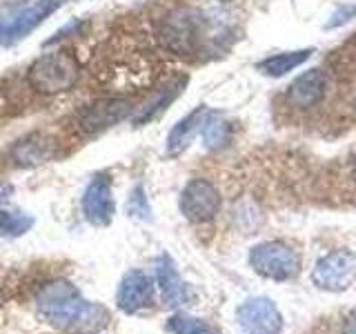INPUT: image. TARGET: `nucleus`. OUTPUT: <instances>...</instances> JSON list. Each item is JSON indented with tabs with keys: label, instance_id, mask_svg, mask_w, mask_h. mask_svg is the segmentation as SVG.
Instances as JSON below:
<instances>
[{
	"label": "nucleus",
	"instance_id": "f257e3e1",
	"mask_svg": "<svg viewBox=\"0 0 356 334\" xmlns=\"http://www.w3.org/2000/svg\"><path fill=\"white\" fill-rule=\"evenodd\" d=\"M38 312L58 330H100L107 323V310L87 301L81 289L65 278L47 283L38 294Z\"/></svg>",
	"mask_w": 356,
	"mask_h": 334
},
{
	"label": "nucleus",
	"instance_id": "f03ea898",
	"mask_svg": "<svg viewBox=\"0 0 356 334\" xmlns=\"http://www.w3.org/2000/svg\"><path fill=\"white\" fill-rule=\"evenodd\" d=\"M209 22L198 9H176L159 25L161 45L176 56H196L205 49Z\"/></svg>",
	"mask_w": 356,
	"mask_h": 334
},
{
	"label": "nucleus",
	"instance_id": "7ed1b4c3",
	"mask_svg": "<svg viewBox=\"0 0 356 334\" xmlns=\"http://www.w3.org/2000/svg\"><path fill=\"white\" fill-rule=\"evenodd\" d=\"M81 67L70 51L44 54L31 63L27 70V83L38 94H63L78 83Z\"/></svg>",
	"mask_w": 356,
	"mask_h": 334
},
{
	"label": "nucleus",
	"instance_id": "20e7f679",
	"mask_svg": "<svg viewBox=\"0 0 356 334\" xmlns=\"http://www.w3.org/2000/svg\"><path fill=\"white\" fill-rule=\"evenodd\" d=\"M250 265L254 267L256 274H261L272 281H287L298 274V254L287 248L285 243L270 241L256 245L250 254Z\"/></svg>",
	"mask_w": 356,
	"mask_h": 334
},
{
	"label": "nucleus",
	"instance_id": "39448f33",
	"mask_svg": "<svg viewBox=\"0 0 356 334\" xmlns=\"http://www.w3.org/2000/svg\"><path fill=\"white\" fill-rule=\"evenodd\" d=\"M356 278V254L350 250H337L325 254L312 272V283L327 292H341Z\"/></svg>",
	"mask_w": 356,
	"mask_h": 334
},
{
	"label": "nucleus",
	"instance_id": "423d86ee",
	"mask_svg": "<svg viewBox=\"0 0 356 334\" xmlns=\"http://www.w3.org/2000/svg\"><path fill=\"white\" fill-rule=\"evenodd\" d=\"M131 111V100L125 98H103L94 103L83 105L76 111V125L85 134H98L107 127H114L116 122L127 118Z\"/></svg>",
	"mask_w": 356,
	"mask_h": 334
},
{
	"label": "nucleus",
	"instance_id": "0eeeda50",
	"mask_svg": "<svg viewBox=\"0 0 356 334\" xmlns=\"http://www.w3.org/2000/svg\"><path fill=\"white\" fill-rule=\"evenodd\" d=\"M220 209V194L218 189L205 178H192L181 194V212L187 221L205 223L211 221Z\"/></svg>",
	"mask_w": 356,
	"mask_h": 334
},
{
	"label": "nucleus",
	"instance_id": "6e6552de",
	"mask_svg": "<svg viewBox=\"0 0 356 334\" xmlns=\"http://www.w3.org/2000/svg\"><path fill=\"white\" fill-rule=\"evenodd\" d=\"M63 3L65 0H38V3L16 11V14L9 16L7 20H0V42L14 45L20 38H25L42 20H47L56 9L63 7Z\"/></svg>",
	"mask_w": 356,
	"mask_h": 334
},
{
	"label": "nucleus",
	"instance_id": "1a4fd4ad",
	"mask_svg": "<svg viewBox=\"0 0 356 334\" xmlns=\"http://www.w3.org/2000/svg\"><path fill=\"white\" fill-rule=\"evenodd\" d=\"M114 194H111V178L105 172L94 174L83 194V214L96 228H107L114 221Z\"/></svg>",
	"mask_w": 356,
	"mask_h": 334
},
{
	"label": "nucleus",
	"instance_id": "9d476101",
	"mask_svg": "<svg viewBox=\"0 0 356 334\" xmlns=\"http://www.w3.org/2000/svg\"><path fill=\"white\" fill-rule=\"evenodd\" d=\"M236 319L248 334H278L283 330V317L278 308L265 296H254L236 310Z\"/></svg>",
	"mask_w": 356,
	"mask_h": 334
},
{
	"label": "nucleus",
	"instance_id": "9b49d317",
	"mask_svg": "<svg viewBox=\"0 0 356 334\" xmlns=\"http://www.w3.org/2000/svg\"><path fill=\"white\" fill-rule=\"evenodd\" d=\"M154 301V281L140 272V270H129L120 278L118 292H116V305L125 315H136V312L149 308Z\"/></svg>",
	"mask_w": 356,
	"mask_h": 334
},
{
	"label": "nucleus",
	"instance_id": "f8f14e48",
	"mask_svg": "<svg viewBox=\"0 0 356 334\" xmlns=\"http://www.w3.org/2000/svg\"><path fill=\"white\" fill-rule=\"evenodd\" d=\"M327 92V76L323 70H309L300 74L296 81L287 87V100L292 107L309 109L318 105Z\"/></svg>",
	"mask_w": 356,
	"mask_h": 334
},
{
	"label": "nucleus",
	"instance_id": "ddd939ff",
	"mask_svg": "<svg viewBox=\"0 0 356 334\" xmlns=\"http://www.w3.org/2000/svg\"><path fill=\"white\" fill-rule=\"evenodd\" d=\"M56 152H58V145L51 136L42 132H33L29 136L20 138L14 148H11V159L16 161L20 167H36L51 161Z\"/></svg>",
	"mask_w": 356,
	"mask_h": 334
},
{
	"label": "nucleus",
	"instance_id": "4468645a",
	"mask_svg": "<svg viewBox=\"0 0 356 334\" xmlns=\"http://www.w3.org/2000/svg\"><path fill=\"white\" fill-rule=\"evenodd\" d=\"M156 285L161 289V299L165 305L178 308L185 305L189 301V289L183 283L181 274H178L174 261L167 254H163L159 261H156Z\"/></svg>",
	"mask_w": 356,
	"mask_h": 334
},
{
	"label": "nucleus",
	"instance_id": "2eb2a0df",
	"mask_svg": "<svg viewBox=\"0 0 356 334\" xmlns=\"http://www.w3.org/2000/svg\"><path fill=\"white\" fill-rule=\"evenodd\" d=\"M211 114H214V111H209L207 107L200 105L194 111H189L185 118L178 120L176 125L172 127L170 136H167V154H170V156L183 154L189 148V143L194 141L196 134L203 132L205 122L211 118Z\"/></svg>",
	"mask_w": 356,
	"mask_h": 334
},
{
	"label": "nucleus",
	"instance_id": "dca6fc26",
	"mask_svg": "<svg viewBox=\"0 0 356 334\" xmlns=\"http://www.w3.org/2000/svg\"><path fill=\"white\" fill-rule=\"evenodd\" d=\"M185 83H187V78L181 76V78H176V81L167 83L165 87H161L159 92L152 96L149 103H145L138 109V114L134 116V125H145V122H149V120H154L159 114H163V111L167 109V105H170L172 100L183 92Z\"/></svg>",
	"mask_w": 356,
	"mask_h": 334
},
{
	"label": "nucleus",
	"instance_id": "f3484780",
	"mask_svg": "<svg viewBox=\"0 0 356 334\" xmlns=\"http://www.w3.org/2000/svg\"><path fill=\"white\" fill-rule=\"evenodd\" d=\"M312 56V49H298V51H285V54H276V56H270V58H265L259 63V70L265 74V76H272V78H278V76H285L287 72L296 70V67L303 65L307 58Z\"/></svg>",
	"mask_w": 356,
	"mask_h": 334
},
{
	"label": "nucleus",
	"instance_id": "a211bd4d",
	"mask_svg": "<svg viewBox=\"0 0 356 334\" xmlns=\"http://www.w3.org/2000/svg\"><path fill=\"white\" fill-rule=\"evenodd\" d=\"M33 228V216L22 214V212H9L0 209V237L16 239L27 234Z\"/></svg>",
	"mask_w": 356,
	"mask_h": 334
},
{
	"label": "nucleus",
	"instance_id": "6ab92c4d",
	"mask_svg": "<svg viewBox=\"0 0 356 334\" xmlns=\"http://www.w3.org/2000/svg\"><path fill=\"white\" fill-rule=\"evenodd\" d=\"M167 330L172 334H218L209 323L189 315H174L167 321Z\"/></svg>",
	"mask_w": 356,
	"mask_h": 334
},
{
	"label": "nucleus",
	"instance_id": "aec40b11",
	"mask_svg": "<svg viewBox=\"0 0 356 334\" xmlns=\"http://www.w3.org/2000/svg\"><path fill=\"white\" fill-rule=\"evenodd\" d=\"M203 141L207 150H218L229 141V125L225 120H218L216 114H211V118L205 122L203 127Z\"/></svg>",
	"mask_w": 356,
	"mask_h": 334
},
{
	"label": "nucleus",
	"instance_id": "412c9836",
	"mask_svg": "<svg viewBox=\"0 0 356 334\" xmlns=\"http://www.w3.org/2000/svg\"><path fill=\"white\" fill-rule=\"evenodd\" d=\"M127 212H129L131 216H138L143 221L149 218V203H147V198H145V194H143V187L134 189V194L129 196Z\"/></svg>",
	"mask_w": 356,
	"mask_h": 334
},
{
	"label": "nucleus",
	"instance_id": "4be33fe9",
	"mask_svg": "<svg viewBox=\"0 0 356 334\" xmlns=\"http://www.w3.org/2000/svg\"><path fill=\"white\" fill-rule=\"evenodd\" d=\"M356 16V3L354 5H343V7H339L337 11L332 14V18H330V22H327V29H337V27H343L345 22H350L352 18Z\"/></svg>",
	"mask_w": 356,
	"mask_h": 334
},
{
	"label": "nucleus",
	"instance_id": "5701e85b",
	"mask_svg": "<svg viewBox=\"0 0 356 334\" xmlns=\"http://www.w3.org/2000/svg\"><path fill=\"white\" fill-rule=\"evenodd\" d=\"M78 27H81V22H70V25H67V27H63L60 31H56V36L54 38H49L47 42H44V45H54V42H58V40H63V38H67V36H70V33L72 31H78Z\"/></svg>",
	"mask_w": 356,
	"mask_h": 334
},
{
	"label": "nucleus",
	"instance_id": "b1692460",
	"mask_svg": "<svg viewBox=\"0 0 356 334\" xmlns=\"http://www.w3.org/2000/svg\"><path fill=\"white\" fill-rule=\"evenodd\" d=\"M343 334H356V310H354L352 315L348 317V321H345Z\"/></svg>",
	"mask_w": 356,
	"mask_h": 334
},
{
	"label": "nucleus",
	"instance_id": "393cba45",
	"mask_svg": "<svg viewBox=\"0 0 356 334\" xmlns=\"http://www.w3.org/2000/svg\"><path fill=\"white\" fill-rule=\"evenodd\" d=\"M352 176H354V181H356V159H354V170H352Z\"/></svg>",
	"mask_w": 356,
	"mask_h": 334
},
{
	"label": "nucleus",
	"instance_id": "a878e982",
	"mask_svg": "<svg viewBox=\"0 0 356 334\" xmlns=\"http://www.w3.org/2000/svg\"><path fill=\"white\" fill-rule=\"evenodd\" d=\"M220 3H229V0H220Z\"/></svg>",
	"mask_w": 356,
	"mask_h": 334
}]
</instances>
